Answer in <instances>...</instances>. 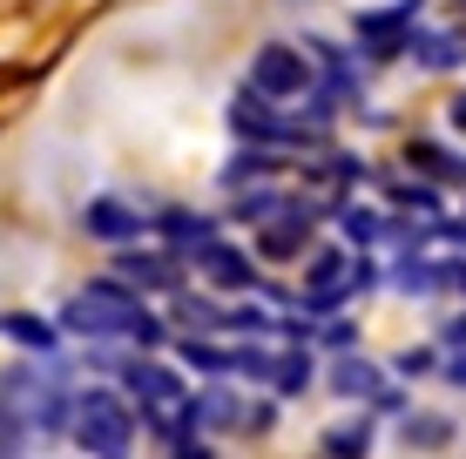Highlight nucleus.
I'll use <instances>...</instances> for the list:
<instances>
[{
  "label": "nucleus",
  "mask_w": 466,
  "mask_h": 459,
  "mask_svg": "<svg viewBox=\"0 0 466 459\" xmlns=\"http://www.w3.org/2000/svg\"><path fill=\"white\" fill-rule=\"evenodd\" d=\"M75 439H82L88 459H122L128 439H136V413H128L116 392H82V405H75Z\"/></svg>",
  "instance_id": "1"
},
{
  "label": "nucleus",
  "mask_w": 466,
  "mask_h": 459,
  "mask_svg": "<svg viewBox=\"0 0 466 459\" xmlns=\"http://www.w3.org/2000/svg\"><path fill=\"white\" fill-rule=\"evenodd\" d=\"M68 331H88V338H108V331H136L142 324V304H136V291L128 284H116V277H102V284H88L82 297L68 304V318H61Z\"/></svg>",
  "instance_id": "2"
},
{
  "label": "nucleus",
  "mask_w": 466,
  "mask_h": 459,
  "mask_svg": "<svg viewBox=\"0 0 466 459\" xmlns=\"http://www.w3.org/2000/svg\"><path fill=\"white\" fill-rule=\"evenodd\" d=\"M250 88L264 95V102H291V95L318 88V82H311V61H304L298 47L270 41V47H257V55H250Z\"/></svg>",
  "instance_id": "3"
},
{
  "label": "nucleus",
  "mask_w": 466,
  "mask_h": 459,
  "mask_svg": "<svg viewBox=\"0 0 466 459\" xmlns=\"http://www.w3.org/2000/svg\"><path fill=\"white\" fill-rule=\"evenodd\" d=\"M412 35H420V0H392L379 14H359V41L372 55H399V47H412Z\"/></svg>",
  "instance_id": "4"
},
{
  "label": "nucleus",
  "mask_w": 466,
  "mask_h": 459,
  "mask_svg": "<svg viewBox=\"0 0 466 459\" xmlns=\"http://www.w3.org/2000/svg\"><path fill=\"white\" fill-rule=\"evenodd\" d=\"M230 129L250 135V142H304L298 122H278V115H270V102H264L257 88H244V95L230 102Z\"/></svg>",
  "instance_id": "5"
},
{
  "label": "nucleus",
  "mask_w": 466,
  "mask_h": 459,
  "mask_svg": "<svg viewBox=\"0 0 466 459\" xmlns=\"http://www.w3.org/2000/svg\"><path fill=\"white\" fill-rule=\"evenodd\" d=\"M189 264H197V271L210 277V284H223V291H250V284H257V264H250L237 244H217V236L189 250Z\"/></svg>",
  "instance_id": "6"
},
{
  "label": "nucleus",
  "mask_w": 466,
  "mask_h": 459,
  "mask_svg": "<svg viewBox=\"0 0 466 459\" xmlns=\"http://www.w3.org/2000/svg\"><path fill=\"white\" fill-rule=\"evenodd\" d=\"M88 230L108 236V244H128V236H142V216L128 210V203H116V196H95L88 203Z\"/></svg>",
  "instance_id": "7"
},
{
  "label": "nucleus",
  "mask_w": 466,
  "mask_h": 459,
  "mask_svg": "<svg viewBox=\"0 0 466 459\" xmlns=\"http://www.w3.org/2000/svg\"><path fill=\"white\" fill-rule=\"evenodd\" d=\"M122 378H128V392H136V399L163 405V413H183V392H176V378H169L163 365H128Z\"/></svg>",
  "instance_id": "8"
},
{
  "label": "nucleus",
  "mask_w": 466,
  "mask_h": 459,
  "mask_svg": "<svg viewBox=\"0 0 466 459\" xmlns=\"http://www.w3.org/2000/svg\"><path fill=\"white\" fill-rule=\"evenodd\" d=\"M406 163H412V169H426V176H440V183H466V155L440 149V142H426V135H412V142H406Z\"/></svg>",
  "instance_id": "9"
},
{
  "label": "nucleus",
  "mask_w": 466,
  "mask_h": 459,
  "mask_svg": "<svg viewBox=\"0 0 466 459\" xmlns=\"http://www.w3.org/2000/svg\"><path fill=\"white\" fill-rule=\"evenodd\" d=\"M412 55H420L426 68H453V61H466V27H446V35H412Z\"/></svg>",
  "instance_id": "10"
},
{
  "label": "nucleus",
  "mask_w": 466,
  "mask_h": 459,
  "mask_svg": "<svg viewBox=\"0 0 466 459\" xmlns=\"http://www.w3.org/2000/svg\"><path fill=\"white\" fill-rule=\"evenodd\" d=\"M116 271H122V284H142V291L169 284V264H163V257H149V250H122V257H116Z\"/></svg>",
  "instance_id": "11"
},
{
  "label": "nucleus",
  "mask_w": 466,
  "mask_h": 459,
  "mask_svg": "<svg viewBox=\"0 0 466 459\" xmlns=\"http://www.w3.org/2000/svg\"><path fill=\"white\" fill-rule=\"evenodd\" d=\"M0 331H7L14 344H27V352H55V324H41V318H21V311H7V318H0Z\"/></svg>",
  "instance_id": "12"
},
{
  "label": "nucleus",
  "mask_w": 466,
  "mask_h": 459,
  "mask_svg": "<svg viewBox=\"0 0 466 459\" xmlns=\"http://www.w3.org/2000/svg\"><path fill=\"white\" fill-rule=\"evenodd\" d=\"M304 244H311V236H304V216H284V224H270L264 230V257H304Z\"/></svg>",
  "instance_id": "13"
},
{
  "label": "nucleus",
  "mask_w": 466,
  "mask_h": 459,
  "mask_svg": "<svg viewBox=\"0 0 466 459\" xmlns=\"http://www.w3.org/2000/svg\"><path fill=\"white\" fill-rule=\"evenodd\" d=\"M156 224H163V236H176V244H183V257H189L197 244H210V224H203V216H189V210H163Z\"/></svg>",
  "instance_id": "14"
},
{
  "label": "nucleus",
  "mask_w": 466,
  "mask_h": 459,
  "mask_svg": "<svg viewBox=\"0 0 466 459\" xmlns=\"http://www.w3.org/2000/svg\"><path fill=\"white\" fill-rule=\"evenodd\" d=\"M230 365H237V372H250V378H278V352H264V344H237Z\"/></svg>",
  "instance_id": "15"
},
{
  "label": "nucleus",
  "mask_w": 466,
  "mask_h": 459,
  "mask_svg": "<svg viewBox=\"0 0 466 459\" xmlns=\"http://www.w3.org/2000/svg\"><path fill=\"white\" fill-rule=\"evenodd\" d=\"M278 385H284V392H304V385H311V352H278Z\"/></svg>",
  "instance_id": "16"
},
{
  "label": "nucleus",
  "mask_w": 466,
  "mask_h": 459,
  "mask_svg": "<svg viewBox=\"0 0 466 459\" xmlns=\"http://www.w3.org/2000/svg\"><path fill=\"white\" fill-rule=\"evenodd\" d=\"M365 446H372V433H365V419H359V425H345V433H331V439H325V453H331V459H365Z\"/></svg>",
  "instance_id": "17"
},
{
  "label": "nucleus",
  "mask_w": 466,
  "mask_h": 459,
  "mask_svg": "<svg viewBox=\"0 0 466 459\" xmlns=\"http://www.w3.org/2000/svg\"><path fill=\"white\" fill-rule=\"evenodd\" d=\"M339 230H345V244H372V236H379V216L372 210H339Z\"/></svg>",
  "instance_id": "18"
},
{
  "label": "nucleus",
  "mask_w": 466,
  "mask_h": 459,
  "mask_svg": "<svg viewBox=\"0 0 466 459\" xmlns=\"http://www.w3.org/2000/svg\"><path fill=\"white\" fill-rule=\"evenodd\" d=\"M278 210H284V203L270 196V189H250V196H237V216H244V224H270Z\"/></svg>",
  "instance_id": "19"
},
{
  "label": "nucleus",
  "mask_w": 466,
  "mask_h": 459,
  "mask_svg": "<svg viewBox=\"0 0 466 459\" xmlns=\"http://www.w3.org/2000/svg\"><path fill=\"white\" fill-rule=\"evenodd\" d=\"M183 358H189L197 372H223V365H230V352H217L210 338H189V344H183Z\"/></svg>",
  "instance_id": "20"
},
{
  "label": "nucleus",
  "mask_w": 466,
  "mask_h": 459,
  "mask_svg": "<svg viewBox=\"0 0 466 459\" xmlns=\"http://www.w3.org/2000/svg\"><path fill=\"white\" fill-rule=\"evenodd\" d=\"M339 392H379V372L359 365V358H345V365H339Z\"/></svg>",
  "instance_id": "21"
},
{
  "label": "nucleus",
  "mask_w": 466,
  "mask_h": 459,
  "mask_svg": "<svg viewBox=\"0 0 466 459\" xmlns=\"http://www.w3.org/2000/svg\"><path fill=\"white\" fill-rule=\"evenodd\" d=\"M244 176H270V155H257V149H244L230 163V183H244Z\"/></svg>",
  "instance_id": "22"
},
{
  "label": "nucleus",
  "mask_w": 466,
  "mask_h": 459,
  "mask_svg": "<svg viewBox=\"0 0 466 459\" xmlns=\"http://www.w3.org/2000/svg\"><path fill=\"white\" fill-rule=\"evenodd\" d=\"M183 324H189V331H210V324H223V311H217V304H197V297H189V304H183Z\"/></svg>",
  "instance_id": "23"
},
{
  "label": "nucleus",
  "mask_w": 466,
  "mask_h": 459,
  "mask_svg": "<svg viewBox=\"0 0 466 459\" xmlns=\"http://www.w3.org/2000/svg\"><path fill=\"white\" fill-rule=\"evenodd\" d=\"M399 372H406V378H420V372H432V352H426V344H420V352H399Z\"/></svg>",
  "instance_id": "24"
},
{
  "label": "nucleus",
  "mask_w": 466,
  "mask_h": 459,
  "mask_svg": "<svg viewBox=\"0 0 466 459\" xmlns=\"http://www.w3.org/2000/svg\"><path fill=\"white\" fill-rule=\"evenodd\" d=\"M399 203H412V210H432V189H426V183H399Z\"/></svg>",
  "instance_id": "25"
},
{
  "label": "nucleus",
  "mask_w": 466,
  "mask_h": 459,
  "mask_svg": "<svg viewBox=\"0 0 466 459\" xmlns=\"http://www.w3.org/2000/svg\"><path fill=\"white\" fill-rule=\"evenodd\" d=\"M230 324H237V331H264L270 318H264V311H230Z\"/></svg>",
  "instance_id": "26"
},
{
  "label": "nucleus",
  "mask_w": 466,
  "mask_h": 459,
  "mask_svg": "<svg viewBox=\"0 0 466 459\" xmlns=\"http://www.w3.org/2000/svg\"><path fill=\"white\" fill-rule=\"evenodd\" d=\"M176 459H210V446H189V439H183V446H176Z\"/></svg>",
  "instance_id": "27"
},
{
  "label": "nucleus",
  "mask_w": 466,
  "mask_h": 459,
  "mask_svg": "<svg viewBox=\"0 0 466 459\" xmlns=\"http://www.w3.org/2000/svg\"><path fill=\"white\" fill-rule=\"evenodd\" d=\"M446 378H453V385H466V352L453 358V365H446Z\"/></svg>",
  "instance_id": "28"
},
{
  "label": "nucleus",
  "mask_w": 466,
  "mask_h": 459,
  "mask_svg": "<svg viewBox=\"0 0 466 459\" xmlns=\"http://www.w3.org/2000/svg\"><path fill=\"white\" fill-rule=\"evenodd\" d=\"M453 129H466V95H453Z\"/></svg>",
  "instance_id": "29"
}]
</instances>
